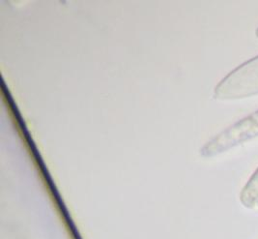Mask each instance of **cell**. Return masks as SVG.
<instances>
[{
	"instance_id": "cell-1",
	"label": "cell",
	"mask_w": 258,
	"mask_h": 239,
	"mask_svg": "<svg viewBox=\"0 0 258 239\" xmlns=\"http://www.w3.org/2000/svg\"><path fill=\"white\" fill-rule=\"evenodd\" d=\"M258 95V56L247 60L225 76L214 90V98L232 101Z\"/></svg>"
},
{
	"instance_id": "cell-2",
	"label": "cell",
	"mask_w": 258,
	"mask_h": 239,
	"mask_svg": "<svg viewBox=\"0 0 258 239\" xmlns=\"http://www.w3.org/2000/svg\"><path fill=\"white\" fill-rule=\"evenodd\" d=\"M258 138V109L215 136L200 150V155L211 158Z\"/></svg>"
},
{
	"instance_id": "cell-3",
	"label": "cell",
	"mask_w": 258,
	"mask_h": 239,
	"mask_svg": "<svg viewBox=\"0 0 258 239\" xmlns=\"http://www.w3.org/2000/svg\"><path fill=\"white\" fill-rule=\"evenodd\" d=\"M255 34H256V36L258 37V28L256 29V32H255Z\"/></svg>"
}]
</instances>
